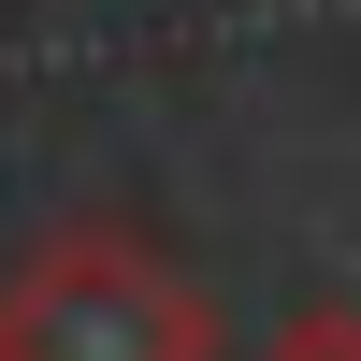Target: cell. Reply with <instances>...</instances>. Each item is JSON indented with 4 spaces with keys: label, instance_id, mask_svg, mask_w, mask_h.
Returning <instances> with one entry per match:
<instances>
[{
    "label": "cell",
    "instance_id": "obj_1",
    "mask_svg": "<svg viewBox=\"0 0 361 361\" xmlns=\"http://www.w3.org/2000/svg\"><path fill=\"white\" fill-rule=\"evenodd\" d=\"M0 361H217V304L159 231L58 217L0 260Z\"/></svg>",
    "mask_w": 361,
    "mask_h": 361
},
{
    "label": "cell",
    "instance_id": "obj_2",
    "mask_svg": "<svg viewBox=\"0 0 361 361\" xmlns=\"http://www.w3.org/2000/svg\"><path fill=\"white\" fill-rule=\"evenodd\" d=\"M260 361H361V304H304V318H289Z\"/></svg>",
    "mask_w": 361,
    "mask_h": 361
}]
</instances>
